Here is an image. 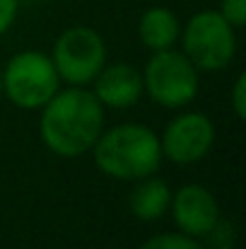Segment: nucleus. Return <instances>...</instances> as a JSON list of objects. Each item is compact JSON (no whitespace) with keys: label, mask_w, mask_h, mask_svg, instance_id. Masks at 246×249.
<instances>
[{"label":"nucleus","mask_w":246,"mask_h":249,"mask_svg":"<svg viewBox=\"0 0 246 249\" xmlns=\"http://www.w3.org/2000/svg\"><path fill=\"white\" fill-rule=\"evenodd\" d=\"M41 109V141L61 158H80L89 153L104 131L101 102L75 85H70V89H58Z\"/></svg>","instance_id":"nucleus-1"},{"label":"nucleus","mask_w":246,"mask_h":249,"mask_svg":"<svg viewBox=\"0 0 246 249\" xmlns=\"http://www.w3.org/2000/svg\"><path fill=\"white\" fill-rule=\"evenodd\" d=\"M92 150L97 167L121 181L150 177L162 165L160 138L143 124H121L101 131Z\"/></svg>","instance_id":"nucleus-2"},{"label":"nucleus","mask_w":246,"mask_h":249,"mask_svg":"<svg viewBox=\"0 0 246 249\" xmlns=\"http://www.w3.org/2000/svg\"><path fill=\"white\" fill-rule=\"evenodd\" d=\"M237 51L234 27L217 12H196L183 29V56L196 66V71H222L232 63Z\"/></svg>","instance_id":"nucleus-3"},{"label":"nucleus","mask_w":246,"mask_h":249,"mask_svg":"<svg viewBox=\"0 0 246 249\" xmlns=\"http://www.w3.org/2000/svg\"><path fill=\"white\" fill-rule=\"evenodd\" d=\"M58 80L51 56L22 51L2 68V94L19 109H41L58 92Z\"/></svg>","instance_id":"nucleus-4"},{"label":"nucleus","mask_w":246,"mask_h":249,"mask_svg":"<svg viewBox=\"0 0 246 249\" xmlns=\"http://www.w3.org/2000/svg\"><path fill=\"white\" fill-rule=\"evenodd\" d=\"M143 92H148L160 107L181 109L198 94V71L179 51H155L143 73Z\"/></svg>","instance_id":"nucleus-5"},{"label":"nucleus","mask_w":246,"mask_h":249,"mask_svg":"<svg viewBox=\"0 0 246 249\" xmlns=\"http://www.w3.org/2000/svg\"><path fill=\"white\" fill-rule=\"evenodd\" d=\"M51 61L66 83L75 87L92 83L106 66L104 39L92 27H70L58 36Z\"/></svg>","instance_id":"nucleus-6"},{"label":"nucleus","mask_w":246,"mask_h":249,"mask_svg":"<svg viewBox=\"0 0 246 249\" xmlns=\"http://www.w3.org/2000/svg\"><path fill=\"white\" fill-rule=\"evenodd\" d=\"M215 143V126L205 114L188 111L169 121L160 141L162 158H169L174 165H193L208 155Z\"/></svg>","instance_id":"nucleus-7"},{"label":"nucleus","mask_w":246,"mask_h":249,"mask_svg":"<svg viewBox=\"0 0 246 249\" xmlns=\"http://www.w3.org/2000/svg\"><path fill=\"white\" fill-rule=\"evenodd\" d=\"M169 203L179 230L188 237H205L220 220V206L215 196L200 184L181 186Z\"/></svg>","instance_id":"nucleus-8"},{"label":"nucleus","mask_w":246,"mask_h":249,"mask_svg":"<svg viewBox=\"0 0 246 249\" xmlns=\"http://www.w3.org/2000/svg\"><path fill=\"white\" fill-rule=\"evenodd\" d=\"M143 94V75L131 63H111L94 78V97L101 107L128 109Z\"/></svg>","instance_id":"nucleus-9"},{"label":"nucleus","mask_w":246,"mask_h":249,"mask_svg":"<svg viewBox=\"0 0 246 249\" xmlns=\"http://www.w3.org/2000/svg\"><path fill=\"white\" fill-rule=\"evenodd\" d=\"M179 19L169 7H150L143 12L140 24H138V34L140 41L150 49V51H164L171 49V44L179 39Z\"/></svg>","instance_id":"nucleus-10"},{"label":"nucleus","mask_w":246,"mask_h":249,"mask_svg":"<svg viewBox=\"0 0 246 249\" xmlns=\"http://www.w3.org/2000/svg\"><path fill=\"white\" fill-rule=\"evenodd\" d=\"M169 201H171L169 186L164 184L162 179H152V174H150V177L140 179V184L133 189L128 203H131V211H133V215L138 220L150 223V220H157V218H162L166 213Z\"/></svg>","instance_id":"nucleus-11"},{"label":"nucleus","mask_w":246,"mask_h":249,"mask_svg":"<svg viewBox=\"0 0 246 249\" xmlns=\"http://www.w3.org/2000/svg\"><path fill=\"white\" fill-rule=\"evenodd\" d=\"M140 249H203L196 237H188L183 232H162L150 237L148 242H143Z\"/></svg>","instance_id":"nucleus-12"},{"label":"nucleus","mask_w":246,"mask_h":249,"mask_svg":"<svg viewBox=\"0 0 246 249\" xmlns=\"http://www.w3.org/2000/svg\"><path fill=\"white\" fill-rule=\"evenodd\" d=\"M234 29L246 24V0H222L220 10H217Z\"/></svg>","instance_id":"nucleus-13"},{"label":"nucleus","mask_w":246,"mask_h":249,"mask_svg":"<svg viewBox=\"0 0 246 249\" xmlns=\"http://www.w3.org/2000/svg\"><path fill=\"white\" fill-rule=\"evenodd\" d=\"M205 237H210L215 247H227V245L234 242V228H232L230 220H217L215 228H213Z\"/></svg>","instance_id":"nucleus-14"},{"label":"nucleus","mask_w":246,"mask_h":249,"mask_svg":"<svg viewBox=\"0 0 246 249\" xmlns=\"http://www.w3.org/2000/svg\"><path fill=\"white\" fill-rule=\"evenodd\" d=\"M244 94H246V75L242 73L237 78V83L232 87V109L237 114V119H246V102H244Z\"/></svg>","instance_id":"nucleus-15"},{"label":"nucleus","mask_w":246,"mask_h":249,"mask_svg":"<svg viewBox=\"0 0 246 249\" xmlns=\"http://www.w3.org/2000/svg\"><path fill=\"white\" fill-rule=\"evenodd\" d=\"M19 0H0V34H5L17 17Z\"/></svg>","instance_id":"nucleus-16"},{"label":"nucleus","mask_w":246,"mask_h":249,"mask_svg":"<svg viewBox=\"0 0 246 249\" xmlns=\"http://www.w3.org/2000/svg\"><path fill=\"white\" fill-rule=\"evenodd\" d=\"M0 94H2V68H0Z\"/></svg>","instance_id":"nucleus-17"},{"label":"nucleus","mask_w":246,"mask_h":249,"mask_svg":"<svg viewBox=\"0 0 246 249\" xmlns=\"http://www.w3.org/2000/svg\"><path fill=\"white\" fill-rule=\"evenodd\" d=\"M215 249H237V247H232V245H227V247H215Z\"/></svg>","instance_id":"nucleus-18"}]
</instances>
